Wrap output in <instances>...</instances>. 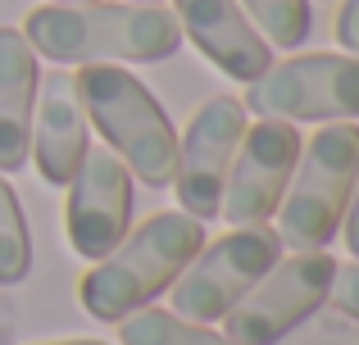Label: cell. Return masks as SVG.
<instances>
[{
	"mask_svg": "<svg viewBox=\"0 0 359 345\" xmlns=\"http://www.w3.org/2000/svg\"><path fill=\"white\" fill-rule=\"evenodd\" d=\"M36 55L60 69L82 64H159L177 55L182 27L159 5L132 0H91V5H36L27 9L23 27Z\"/></svg>",
	"mask_w": 359,
	"mask_h": 345,
	"instance_id": "1",
	"label": "cell"
},
{
	"mask_svg": "<svg viewBox=\"0 0 359 345\" xmlns=\"http://www.w3.org/2000/svg\"><path fill=\"white\" fill-rule=\"evenodd\" d=\"M205 223L187 209H159L128 227V237L91 264V273L78 282V300L96 323H123L128 314L146 309L150 300L168 291L182 277V268L201 255Z\"/></svg>",
	"mask_w": 359,
	"mask_h": 345,
	"instance_id": "2",
	"label": "cell"
},
{
	"mask_svg": "<svg viewBox=\"0 0 359 345\" xmlns=\"http://www.w3.org/2000/svg\"><path fill=\"white\" fill-rule=\"evenodd\" d=\"M87 123L100 132L105 150H114L128 164L132 182L141 186H168L177 164V132L155 91L123 64H82L73 73Z\"/></svg>",
	"mask_w": 359,
	"mask_h": 345,
	"instance_id": "3",
	"label": "cell"
},
{
	"mask_svg": "<svg viewBox=\"0 0 359 345\" xmlns=\"http://www.w3.org/2000/svg\"><path fill=\"white\" fill-rule=\"evenodd\" d=\"M359 177V123H327L314 141L300 146L296 173L278 204V237L291 250H327V241L341 232L346 204H351Z\"/></svg>",
	"mask_w": 359,
	"mask_h": 345,
	"instance_id": "4",
	"label": "cell"
},
{
	"mask_svg": "<svg viewBox=\"0 0 359 345\" xmlns=\"http://www.w3.org/2000/svg\"><path fill=\"white\" fill-rule=\"evenodd\" d=\"M259 118L287 123H359V55H291L269 64L241 100Z\"/></svg>",
	"mask_w": 359,
	"mask_h": 345,
	"instance_id": "5",
	"label": "cell"
},
{
	"mask_svg": "<svg viewBox=\"0 0 359 345\" xmlns=\"http://www.w3.org/2000/svg\"><path fill=\"white\" fill-rule=\"evenodd\" d=\"M282 259V237L259 223V227H232L228 237L205 241L201 255L182 268L168 291H173V314L191 323H223L250 295V286Z\"/></svg>",
	"mask_w": 359,
	"mask_h": 345,
	"instance_id": "6",
	"label": "cell"
},
{
	"mask_svg": "<svg viewBox=\"0 0 359 345\" xmlns=\"http://www.w3.org/2000/svg\"><path fill=\"white\" fill-rule=\"evenodd\" d=\"M332 277L337 259L327 250H296V255L278 259L237 309L223 314V337L232 345H278L314 309L327 304Z\"/></svg>",
	"mask_w": 359,
	"mask_h": 345,
	"instance_id": "7",
	"label": "cell"
},
{
	"mask_svg": "<svg viewBox=\"0 0 359 345\" xmlns=\"http://www.w3.org/2000/svg\"><path fill=\"white\" fill-rule=\"evenodd\" d=\"M245 132V105L237 96H210L196 105L191 123L177 136V164H173V191L191 218L210 223L219 218L223 186H228L232 155Z\"/></svg>",
	"mask_w": 359,
	"mask_h": 345,
	"instance_id": "8",
	"label": "cell"
},
{
	"mask_svg": "<svg viewBox=\"0 0 359 345\" xmlns=\"http://www.w3.org/2000/svg\"><path fill=\"white\" fill-rule=\"evenodd\" d=\"M300 132L287 118H259V123H245L241 146L232 155L228 169V186H223V204L219 218H228L232 227H259L278 213L287 182L296 173L300 160Z\"/></svg>",
	"mask_w": 359,
	"mask_h": 345,
	"instance_id": "9",
	"label": "cell"
},
{
	"mask_svg": "<svg viewBox=\"0 0 359 345\" xmlns=\"http://www.w3.org/2000/svg\"><path fill=\"white\" fill-rule=\"evenodd\" d=\"M132 227V173L114 150L91 146L78 173L69 177L64 232L82 259H105Z\"/></svg>",
	"mask_w": 359,
	"mask_h": 345,
	"instance_id": "10",
	"label": "cell"
},
{
	"mask_svg": "<svg viewBox=\"0 0 359 345\" xmlns=\"http://www.w3.org/2000/svg\"><path fill=\"white\" fill-rule=\"evenodd\" d=\"M173 9H177L182 36L219 73H228L232 82L250 87L255 78L269 73L273 45L255 32V23L245 18V9L237 0H173Z\"/></svg>",
	"mask_w": 359,
	"mask_h": 345,
	"instance_id": "11",
	"label": "cell"
},
{
	"mask_svg": "<svg viewBox=\"0 0 359 345\" xmlns=\"http://www.w3.org/2000/svg\"><path fill=\"white\" fill-rule=\"evenodd\" d=\"M91 150V123L82 109L78 91H73L69 73H50L36 87V114H32V155L36 173L50 186H69V177L78 173V164Z\"/></svg>",
	"mask_w": 359,
	"mask_h": 345,
	"instance_id": "12",
	"label": "cell"
},
{
	"mask_svg": "<svg viewBox=\"0 0 359 345\" xmlns=\"http://www.w3.org/2000/svg\"><path fill=\"white\" fill-rule=\"evenodd\" d=\"M36 87H41L36 50L18 27H0V173L27 169Z\"/></svg>",
	"mask_w": 359,
	"mask_h": 345,
	"instance_id": "13",
	"label": "cell"
},
{
	"mask_svg": "<svg viewBox=\"0 0 359 345\" xmlns=\"http://www.w3.org/2000/svg\"><path fill=\"white\" fill-rule=\"evenodd\" d=\"M118 345H232L210 323L177 318L173 309H137L118 323Z\"/></svg>",
	"mask_w": 359,
	"mask_h": 345,
	"instance_id": "14",
	"label": "cell"
},
{
	"mask_svg": "<svg viewBox=\"0 0 359 345\" xmlns=\"http://www.w3.org/2000/svg\"><path fill=\"white\" fill-rule=\"evenodd\" d=\"M32 273V232L18 204V191L0 173V286H18Z\"/></svg>",
	"mask_w": 359,
	"mask_h": 345,
	"instance_id": "15",
	"label": "cell"
},
{
	"mask_svg": "<svg viewBox=\"0 0 359 345\" xmlns=\"http://www.w3.org/2000/svg\"><path fill=\"white\" fill-rule=\"evenodd\" d=\"M255 32L278 50H296L309 36V0H237Z\"/></svg>",
	"mask_w": 359,
	"mask_h": 345,
	"instance_id": "16",
	"label": "cell"
},
{
	"mask_svg": "<svg viewBox=\"0 0 359 345\" xmlns=\"http://www.w3.org/2000/svg\"><path fill=\"white\" fill-rule=\"evenodd\" d=\"M327 300H332L346 318L359 323V259H351V264H337V277H332Z\"/></svg>",
	"mask_w": 359,
	"mask_h": 345,
	"instance_id": "17",
	"label": "cell"
},
{
	"mask_svg": "<svg viewBox=\"0 0 359 345\" xmlns=\"http://www.w3.org/2000/svg\"><path fill=\"white\" fill-rule=\"evenodd\" d=\"M337 41L346 55H359V0H341L337 9Z\"/></svg>",
	"mask_w": 359,
	"mask_h": 345,
	"instance_id": "18",
	"label": "cell"
},
{
	"mask_svg": "<svg viewBox=\"0 0 359 345\" xmlns=\"http://www.w3.org/2000/svg\"><path fill=\"white\" fill-rule=\"evenodd\" d=\"M341 241H346V250H351V259H359V177H355L351 204H346V218H341Z\"/></svg>",
	"mask_w": 359,
	"mask_h": 345,
	"instance_id": "19",
	"label": "cell"
},
{
	"mask_svg": "<svg viewBox=\"0 0 359 345\" xmlns=\"http://www.w3.org/2000/svg\"><path fill=\"white\" fill-rule=\"evenodd\" d=\"M41 345H109V341H91V337H73V341H41Z\"/></svg>",
	"mask_w": 359,
	"mask_h": 345,
	"instance_id": "20",
	"label": "cell"
},
{
	"mask_svg": "<svg viewBox=\"0 0 359 345\" xmlns=\"http://www.w3.org/2000/svg\"><path fill=\"white\" fill-rule=\"evenodd\" d=\"M50 5H91V0H50Z\"/></svg>",
	"mask_w": 359,
	"mask_h": 345,
	"instance_id": "21",
	"label": "cell"
},
{
	"mask_svg": "<svg viewBox=\"0 0 359 345\" xmlns=\"http://www.w3.org/2000/svg\"><path fill=\"white\" fill-rule=\"evenodd\" d=\"M132 5H159V0H132Z\"/></svg>",
	"mask_w": 359,
	"mask_h": 345,
	"instance_id": "22",
	"label": "cell"
}]
</instances>
